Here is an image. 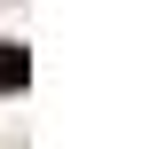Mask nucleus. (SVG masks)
Wrapping results in <instances>:
<instances>
[{
	"label": "nucleus",
	"mask_w": 149,
	"mask_h": 149,
	"mask_svg": "<svg viewBox=\"0 0 149 149\" xmlns=\"http://www.w3.org/2000/svg\"><path fill=\"white\" fill-rule=\"evenodd\" d=\"M31 79V63H24V47H0V86H24Z\"/></svg>",
	"instance_id": "obj_1"
}]
</instances>
